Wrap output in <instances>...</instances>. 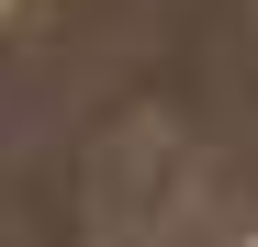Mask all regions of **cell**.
<instances>
[{
    "instance_id": "cell-1",
    "label": "cell",
    "mask_w": 258,
    "mask_h": 247,
    "mask_svg": "<svg viewBox=\"0 0 258 247\" xmlns=\"http://www.w3.org/2000/svg\"><path fill=\"white\" fill-rule=\"evenodd\" d=\"M202 247H258V191H225V202H202Z\"/></svg>"
},
{
    "instance_id": "cell-2",
    "label": "cell",
    "mask_w": 258,
    "mask_h": 247,
    "mask_svg": "<svg viewBox=\"0 0 258 247\" xmlns=\"http://www.w3.org/2000/svg\"><path fill=\"white\" fill-rule=\"evenodd\" d=\"M0 23H34V0H0Z\"/></svg>"
}]
</instances>
